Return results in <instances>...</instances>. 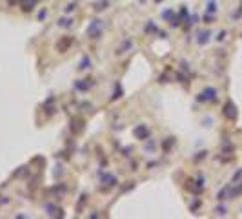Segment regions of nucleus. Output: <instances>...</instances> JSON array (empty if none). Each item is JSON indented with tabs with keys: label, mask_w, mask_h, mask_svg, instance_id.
Returning a JSON list of instances; mask_svg holds the SVG:
<instances>
[{
	"label": "nucleus",
	"mask_w": 242,
	"mask_h": 219,
	"mask_svg": "<svg viewBox=\"0 0 242 219\" xmlns=\"http://www.w3.org/2000/svg\"><path fill=\"white\" fill-rule=\"evenodd\" d=\"M233 110H235L233 104H228V106H226V115H228V117H235V112H233Z\"/></svg>",
	"instance_id": "f257e3e1"
}]
</instances>
